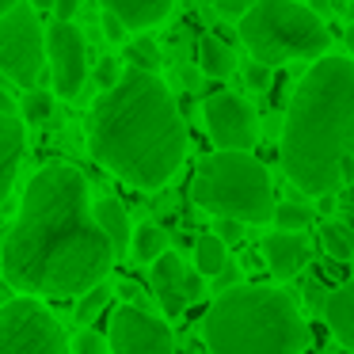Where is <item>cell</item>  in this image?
Listing matches in <instances>:
<instances>
[{
	"instance_id": "obj_36",
	"label": "cell",
	"mask_w": 354,
	"mask_h": 354,
	"mask_svg": "<svg viewBox=\"0 0 354 354\" xmlns=\"http://www.w3.org/2000/svg\"><path fill=\"white\" fill-rule=\"evenodd\" d=\"M16 4H19V0H0V16H8V12L16 8Z\"/></svg>"
},
{
	"instance_id": "obj_21",
	"label": "cell",
	"mask_w": 354,
	"mask_h": 354,
	"mask_svg": "<svg viewBox=\"0 0 354 354\" xmlns=\"http://www.w3.org/2000/svg\"><path fill=\"white\" fill-rule=\"evenodd\" d=\"M320 244H324V252L339 263L354 259V229H346V225H339V221L320 225Z\"/></svg>"
},
{
	"instance_id": "obj_7",
	"label": "cell",
	"mask_w": 354,
	"mask_h": 354,
	"mask_svg": "<svg viewBox=\"0 0 354 354\" xmlns=\"http://www.w3.org/2000/svg\"><path fill=\"white\" fill-rule=\"evenodd\" d=\"M0 73L27 92L42 84L46 73V31L31 4L19 0L8 16H0Z\"/></svg>"
},
{
	"instance_id": "obj_35",
	"label": "cell",
	"mask_w": 354,
	"mask_h": 354,
	"mask_svg": "<svg viewBox=\"0 0 354 354\" xmlns=\"http://www.w3.org/2000/svg\"><path fill=\"white\" fill-rule=\"evenodd\" d=\"M346 50H351V62H354V24L346 27Z\"/></svg>"
},
{
	"instance_id": "obj_22",
	"label": "cell",
	"mask_w": 354,
	"mask_h": 354,
	"mask_svg": "<svg viewBox=\"0 0 354 354\" xmlns=\"http://www.w3.org/2000/svg\"><path fill=\"white\" fill-rule=\"evenodd\" d=\"M313 209L305 202H278L274 214H270V225H278V232H305L313 225Z\"/></svg>"
},
{
	"instance_id": "obj_5",
	"label": "cell",
	"mask_w": 354,
	"mask_h": 354,
	"mask_svg": "<svg viewBox=\"0 0 354 354\" xmlns=\"http://www.w3.org/2000/svg\"><path fill=\"white\" fill-rule=\"evenodd\" d=\"M191 198L214 217H232L248 225H267L274 214L270 171L252 153H214L198 164L191 179Z\"/></svg>"
},
{
	"instance_id": "obj_13",
	"label": "cell",
	"mask_w": 354,
	"mask_h": 354,
	"mask_svg": "<svg viewBox=\"0 0 354 354\" xmlns=\"http://www.w3.org/2000/svg\"><path fill=\"white\" fill-rule=\"evenodd\" d=\"M149 282H153V293H156V301L164 305L168 316H179L187 308V267L176 252H164L160 259L153 263Z\"/></svg>"
},
{
	"instance_id": "obj_6",
	"label": "cell",
	"mask_w": 354,
	"mask_h": 354,
	"mask_svg": "<svg viewBox=\"0 0 354 354\" xmlns=\"http://www.w3.org/2000/svg\"><path fill=\"white\" fill-rule=\"evenodd\" d=\"M236 31L248 54H252V62L267 65V69L297 62V57L320 62L331 42L320 16L313 8H305L301 0H255V8L236 24Z\"/></svg>"
},
{
	"instance_id": "obj_15",
	"label": "cell",
	"mask_w": 354,
	"mask_h": 354,
	"mask_svg": "<svg viewBox=\"0 0 354 354\" xmlns=\"http://www.w3.org/2000/svg\"><path fill=\"white\" fill-rule=\"evenodd\" d=\"M103 12L122 19L126 31H149V27L164 24L168 12L176 8V0H100Z\"/></svg>"
},
{
	"instance_id": "obj_4",
	"label": "cell",
	"mask_w": 354,
	"mask_h": 354,
	"mask_svg": "<svg viewBox=\"0 0 354 354\" xmlns=\"http://www.w3.org/2000/svg\"><path fill=\"white\" fill-rule=\"evenodd\" d=\"M209 354H305L308 324L293 293L278 286H236L217 293L202 320Z\"/></svg>"
},
{
	"instance_id": "obj_12",
	"label": "cell",
	"mask_w": 354,
	"mask_h": 354,
	"mask_svg": "<svg viewBox=\"0 0 354 354\" xmlns=\"http://www.w3.org/2000/svg\"><path fill=\"white\" fill-rule=\"evenodd\" d=\"M263 255H267V267L274 278H293L308 267L313 244H308L301 232H270V236L263 240Z\"/></svg>"
},
{
	"instance_id": "obj_2",
	"label": "cell",
	"mask_w": 354,
	"mask_h": 354,
	"mask_svg": "<svg viewBox=\"0 0 354 354\" xmlns=\"http://www.w3.org/2000/svg\"><path fill=\"white\" fill-rule=\"evenodd\" d=\"M88 149L138 191H160L187 156V122L156 73L122 69L88 111Z\"/></svg>"
},
{
	"instance_id": "obj_19",
	"label": "cell",
	"mask_w": 354,
	"mask_h": 354,
	"mask_svg": "<svg viewBox=\"0 0 354 354\" xmlns=\"http://www.w3.org/2000/svg\"><path fill=\"white\" fill-rule=\"evenodd\" d=\"M130 252H133L138 263H149V267H153V263L168 252V232H164L160 225H153V221L138 225L133 236H130Z\"/></svg>"
},
{
	"instance_id": "obj_1",
	"label": "cell",
	"mask_w": 354,
	"mask_h": 354,
	"mask_svg": "<svg viewBox=\"0 0 354 354\" xmlns=\"http://www.w3.org/2000/svg\"><path fill=\"white\" fill-rule=\"evenodd\" d=\"M115 248L92 217L88 179L73 164H46L0 248V274L24 297H80L107 282Z\"/></svg>"
},
{
	"instance_id": "obj_34",
	"label": "cell",
	"mask_w": 354,
	"mask_h": 354,
	"mask_svg": "<svg viewBox=\"0 0 354 354\" xmlns=\"http://www.w3.org/2000/svg\"><path fill=\"white\" fill-rule=\"evenodd\" d=\"M31 8L35 12H46V8H54V0H31Z\"/></svg>"
},
{
	"instance_id": "obj_26",
	"label": "cell",
	"mask_w": 354,
	"mask_h": 354,
	"mask_svg": "<svg viewBox=\"0 0 354 354\" xmlns=\"http://www.w3.org/2000/svg\"><path fill=\"white\" fill-rule=\"evenodd\" d=\"M73 354H111L107 339L95 335V331H77V339H73Z\"/></svg>"
},
{
	"instance_id": "obj_16",
	"label": "cell",
	"mask_w": 354,
	"mask_h": 354,
	"mask_svg": "<svg viewBox=\"0 0 354 354\" xmlns=\"http://www.w3.org/2000/svg\"><path fill=\"white\" fill-rule=\"evenodd\" d=\"M324 324L346 351H354V282H343L324 297Z\"/></svg>"
},
{
	"instance_id": "obj_27",
	"label": "cell",
	"mask_w": 354,
	"mask_h": 354,
	"mask_svg": "<svg viewBox=\"0 0 354 354\" xmlns=\"http://www.w3.org/2000/svg\"><path fill=\"white\" fill-rule=\"evenodd\" d=\"M118 80H122V65H118L115 57H100V65H95V84H100L103 92H111Z\"/></svg>"
},
{
	"instance_id": "obj_17",
	"label": "cell",
	"mask_w": 354,
	"mask_h": 354,
	"mask_svg": "<svg viewBox=\"0 0 354 354\" xmlns=\"http://www.w3.org/2000/svg\"><path fill=\"white\" fill-rule=\"evenodd\" d=\"M92 217H95V225L103 229V236L111 240V248H115V255L130 248L133 225H130V214H126V206H122L118 198H100V202L92 206Z\"/></svg>"
},
{
	"instance_id": "obj_11",
	"label": "cell",
	"mask_w": 354,
	"mask_h": 354,
	"mask_svg": "<svg viewBox=\"0 0 354 354\" xmlns=\"http://www.w3.org/2000/svg\"><path fill=\"white\" fill-rule=\"evenodd\" d=\"M46 69L62 100H80L88 80V46L77 24H50L46 31Z\"/></svg>"
},
{
	"instance_id": "obj_24",
	"label": "cell",
	"mask_w": 354,
	"mask_h": 354,
	"mask_svg": "<svg viewBox=\"0 0 354 354\" xmlns=\"http://www.w3.org/2000/svg\"><path fill=\"white\" fill-rule=\"evenodd\" d=\"M111 282H100V286H92L88 293H80V301H77V316L80 320H92V316H100L103 308H107V301H111Z\"/></svg>"
},
{
	"instance_id": "obj_10",
	"label": "cell",
	"mask_w": 354,
	"mask_h": 354,
	"mask_svg": "<svg viewBox=\"0 0 354 354\" xmlns=\"http://www.w3.org/2000/svg\"><path fill=\"white\" fill-rule=\"evenodd\" d=\"M202 118H206L209 141L217 145V153H252L255 138H259V122H255V111L248 107V100L232 92H214L202 103Z\"/></svg>"
},
{
	"instance_id": "obj_31",
	"label": "cell",
	"mask_w": 354,
	"mask_h": 354,
	"mask_svg": "<svg viewBox=\"0 0 354 354\" xmlns=\"http://www.w3.org/2000/svg\"><path fill=\"white\" fill-rule=\"evenodd\" d=\"M100 24H103V35H107L111 42H126V27H122V19H118V16L103 12V16H100Z\"/></svg>"
},
{
	"instance_id": "obj_23",
	"label": "cell",
	"mask_w": 354,
	"mask_h": 354,
	"mask_svg": "<svg viewBox=\"0 0 354 354\" xmlns=\"http://www.w3.org/2000/svg\"><path fill=\"white\" fill-rule=\"evenodd\" d=\"M19 115H24V122H46V118L54 115V95H50L46 88H31V92L19 100Z\"/></svg>"
},
{
	"instance_id": "obj_3",
	"label": "cell",
	"mask_w": 354,
	"mask_h": 354,
	"mask_svg": "<svg viewBox=\"0 0 354 354\" xmlns=\"http://www.w3.org/2000/svg\"><path fill=\"white\" fill-rule=\"evenodd\" d=\"M282 171L297 191L335 198L354 179V62L324 54L301 77L282 122Z\"/></svg>"
},
{
	"instance_id": "obj_9",
	"label": "cell",
	"mask_w": 354,
	"mask_h": 354,
	"mask_svg": "<svg viewBox=\"0 0 354 354\" xmlns=\"http://www.w3.org/2000/svg\"><path fill=\"white\" fill-rule=\"evenodd\" d=\"M107 346L111 354H171L176 335L168 320L145 313L141 305H118L107 324Z\"/></svg>"
},
{
	"instance_id": "obj_28",
	"label": "cell",
	"mask_w": 354,
	"mask_h": 354,
	"mask_svg": "<svg viewBox=\"0 0 354 354\" xmlns=\"http://www.w3.org/2000/svg\"><path fill=\"white\" fill-rule=\"evenodd\" d=\"M214 8L221 12L225 19H236V24H240V19L255 8V0H214Z\"/></svg>"
},
{
	"instance_id": "obj_14",
	"label": "cell",
	"mask_w": 354,
	"mask_h": 354,
	"mask_svg": "<svg viewBox=\"0 0 354 354\" xmlns=\"http://www.w3.org/2000/svg\"><path fill=\"white\" fill-rule=\"evenodd\" d=\"M24 149H27L24 122L16 115H4L0 111V209H4L12 187H16L19 164H24Z\"/></svg>"
},
{
	"instance_id": "obj_32",
	"label": "cell",
	"mask_w": 354,
	"mask_h": 354,
	"mask_svg": "<svg viewBox=\"0 0 354 354\" xmlns=\"http://www.w3.org/2000/svg\"><path fill=\"white\" fill-rule=\"evenodd\" d=\"M236 282H240V267L236 263H225L221 267V274H217V290H236Z\"/></svg>"
},
{
	"instance_id": "obj_29",
	"label": "cell",
	"mask_w": 354,
	"mask_h": 354,
	"mask_svg": "<svg viewBox=\"0 0 354 354\" xmlns=\"http://www.w3.org/2000/svg\"><path fill=\"white\" fill-rule=\"evenodd\" d=\"M244 80H248L252 92H263V88H270V69H267V65H259V62H248L244 65Z\"/></svg>"
},
{
	"instance_id": "obj_30",
	"label": "cell",
	"mask_w": 354,
	"mask_h": 354,
	"mask_svg": "<svg viewBox=\"0 0 354 354\" xmlns=\"http://www.w3.org/2000/svg\"><path fill=\"white\" fill-rule=\"evenodd\" d=\"M214 236L221 240L225 248H229V244H236V240L244 236V225L232 221V217H217V232H214Z\"/></svg>"
},
{
	"instance_id": "obj_33",
	"label": "cell",
	"mask_w": 354,
	"mask_h": 354,
	"mask_svg": "<svg viewBox=\"0 0 354 354\" xmlns=\"http://www.w3.org/2000/svg\"><path fill=\"white\" fill-rule=\"evenodd\" d=\"M77 8H80V0H54V16H57V24H73V16H77Z\"/></svg>"
},
{
	"instance_id": "obj_20",
	"label": "cell",
	"mask_w": 354,
	"mask_h": 354,
	"mask_svg": "<svg viewBox=\"0 0 354 354\" xmlns=\"http://www.w3.org/2000/svg\"><path fill=\"white\" fill-rule=\"evenodd\" d=\"M225 263H229V252H225V244L214 236V232H206V236L194 240V270H198L202 278H217Z\"/></svg>"
},
{
	"instance_id": "obj_25",
	"label": "cell",
	"mask_w": 354,
	"mask_h": 354,
	"mask_svg": "<svg viewBox=\"0 0 354 354\" xmlns=\"http://www.w3.org/2000/svg\"><path fill=\"white\" fill-rule=\"evenodd\" d=\"M126 54H130V69H141V73H156V69H160V54H156V46L149 39H138Z\"/></svg>"
},
{
	"instance_id": "obj_18",
	"label": "cell",
	"mask_w": 354,
	"mask_h": 354,
	"mask_svg": "<svg viewBox=\"0 0 354 354\" xmlns=\"http://www.w3.org/2000/svg\"><path fill=\"white\" fill-rule=\"evenodd\" d=\"M198 65L206 77H229L232 69H236V54H232L229 42H221L217 35H202L198 39Z\"/></svg>"
},
{
	"instance_id": "obj_8",
	"label": "cell",
	"mask_w": 354,
	"mask_h": 354,
	"mask_svg": "<svg viewBox=\"0 0 354 354\" xmlns=\"http://www.w3.org/2000/svg\"><path fill=\"white\" fill-rule=\"evenodd\" d=\"M0 354H69V343L39 297H16L0 308Z\"/></svg>"
}]
</instances>
